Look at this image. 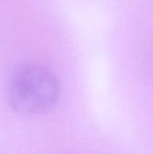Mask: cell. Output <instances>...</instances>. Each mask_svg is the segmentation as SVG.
I'll list each match as a JSON object with an SVG mask.
<instances>
[{"mask_svg":"<svg viewBox=\"0 0 153 154\" xmlns=\"http://www.w3.org/2000/svg\"><path fill=\"white\" fill-rule=\"evenodd\" d=\"M56 75L40 64H27L12 76L8 86V103L12 109L26 116H39L51 111L60 98Z\"/></svg>","mask_w":153,"mask_h":154,"instance_id":"1","label":"cell"}]
</instances>
